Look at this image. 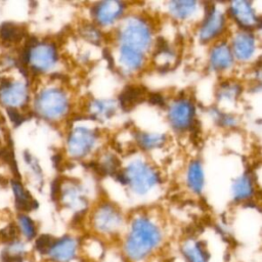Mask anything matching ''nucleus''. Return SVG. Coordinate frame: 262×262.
<instances>
[{
	"label": "nucleus",
	"instance_id": "f257e3e1",
	"mask_svg": "<svg viewBox=\"0 0 262 262\" xmlns=\"http://www.w3.org/2000/svg\"><path fill=\"white\" fill-rule=\"evenodd\" d=\"M160 241L161 233L151 222L146 219H137L126 242V253L132 260H141L159 245Z\"/></svg>",
	"mask_w": 262,
	"mask_h": 262
},
{
	"label": "nucleus",
	"instance_id": "f03ea898",
	"mask_svg": "<svg viewBox=\"0 0 262 262\" xmlns=\"http://www.w3.org/2000/svg\"><path fill=\"white\" fill-rule=\"evenodd\" d=\"M24 63L30 64L31 69L37 73L46 71L56 59L55 48L51 44L31 41L21 54Z\"/></svg>",
	"mask_w": 262,
	"mask_h": 262
},
{
	"label": "nucleus",
	"instance_id": "7ed1b4c3",
	"mask_svg": "<svg viewBox=\"0 0 262 262\" xmlns=\"http://www.w3.org/2000/svg\"><path fill=\"white\" fill-rule=\"evenodd\" d=\"M28 99V86L23 81L5 79L0 82V103L6 110H18L27 104Z\"/></svg>",
	"mask_w": 262,
	"mask_h": 262
},
{
	"label": "nucleus",
	"instance_id": "20e7f679",
	"mask_svg": "<svg viewBox=\"0 0 262 262\" xmlns=\"http://www.w3.org/2000/svg\"><path fill=\"white\" fill-rule=\"evenodd\" d=\"M36 112L46 118L53 119L58 117L66 108V99L56 89L42 91L36 99Z\"/></svg>",
	"mask_w": 262,
	"mask_h": 262
},
{
	"label": "nucleus",
	"instance_id": "39448f33",
	"mask_svg": "<svg viewBox=\"0 0 262 262\" xmlns=\"http://www.w3.org/2000/svg\"><path fill=\"white\" fill-rule=\"evenodd\" d=\"M77 243L70 236H63L53 241L46 256L53 262H69L76 255Z\"/></svg>",
	"mask_w": 262,
	"mask_h": 262
},
{
	"label": "nucleus",
	"instance_id": "423d86ee",
	"mask_svg": "<svg viewBox=\"0 0 262 262\" xmlns=\"http://www.w3.org/2000/svg\"><path fill=\"white\" fill-rule=\"evenodd\" d=\"M28 254V243L19 237L3 242L0 247V262H23Z\"/></svg>",
	"mask_w": 262,
	"mask_h": 262
},
{
	"label": "nucleus",
	"instance_id": "0eeeda50",
	"mask_svg": "<svg viewBox=\"0 0 262 262\" xmlns=\"http://www.w3.org/2000/svg\"><path fill=\"white\" fill-rule=\"evenodd\" d=\"M10 188L12 191L14 207L17 213L28 214L30 211L37 208L36 201L32 198L30 192L24 187L19 179H16V178L11 179Z\"/></svg>",
	"mask_w": 262,
	"mask_h": 262
},
{
	"label": "nucleus",
	"instance_id": "6e6552de",
	"mask_svg": "<svg viewBox=\"0 0 262 262\" xmlns=\"http://www.w3.org/2000/svg\"><path fill=\"white\" fill-rule=\"evenodd\" d=\"M19 238L27 243L34 241L38 236V229L35 221L26 213H17L13 221Z\"/></svg>",
	"mask_w": 262,
	"mask_h": 262
},
{
	"label": "nucleus",
	"instance_id": "1a4fd4ad",
	"mask_svg": "<svg viewBox=\"0 0 262 262\" xmlns=\"http://www.w3.org/2000/svg\"><path fill=\"white\" fill-rule=\"evenodd\" d=\"M23 30L20 27L11 23H5L0 26V41L4 44H12L18 42L23 38Z\"/></svg>",
	"mask_w": 262,
	"mask_h": 262
},
{
	"label": "nucleus",
	"instance_id": "9d476101",
	"mask_svg": "<svg viewBox=\"0 0 262 262\" xmlns=\"http://www.w3.org/2000/svg\"><path fill=\"white\" fill-rule=\"evenodd\" d=\"M192 114V107L191 105L187 104H178L173 110V121L174 124L178 127H185L189 124L190 117Z\"/></svg>",
	"mask_w": 262,
	"mask_h": 262
},
{
	"label": "nucleus",
	"instance_id": "9b49d317",
	"mask_svg": "<svg viewBox=\"0 0 262 262\" xmlns=\"http://www.w3.org/2000/svg\"><path fill=\"white\" fill-rule=\"evenodd\" d=\"M98 221L99 227L104 231H108L118 225L119 216L116 214V212L105 209L101 212Z\"/></svg>",
	"mask_w": 262,
	"mask_h": 262
},
{
	"label": "nucleus",
	"instance_id": "f8f14e48",
	"mask_svg": "<svg viewBox=\"0 0 262 262\" xmlns=\"http://www.w3.org/2000/svg\"><path fill=\"white\" fill-rule=\"evenodd\" d=\"M252 39L248 36H241L235 42V51L241 58H248L253 51Z\"/></svg>",
	"mask_w": 262,
	"mask_h": 262
},
{
	"label": "nucleus",
	"instance_id": "ddd939ff",
	"mask_svg": "<svg viewBox=\"0 0 262 262\" xmlns=\"http://www.w3.org/2000/svg\"><path fill=\"white\" fill-rule=\"evenodd\" d=\"M122 57L125 63L131 68L138 67L141 61V55L139 52L128 46L122 48Z\"/></svg>",
	"mask_w": 262,
	"mask_h": 262
},
{
	"label": "nucleus",
	"instance_id": "4468645a",
	"mask_svg": "<svg viewBox=\"0 0 262 262\" xmlns=\"http://www.w3.org/2000/svg\"><path fill=\"white\" fill-rule=\"evenodd\" d=\"M189 184L195 191H200L203 185V174L198 163H193L189 169Z\"/></svg>",
	"mask_w": 262,
	"mask_h": 262
},
{
	"label": "nucleus",
	"instance_id": "2eb2a0df",
	"mask_svg": "<svg viewBox=\"0 0 262 262\" xmlns=\"http://www.w3.org/2000/svg\"><path fill=\"white\" fill-rule=\"evenodd\" d=\"M53 241H54V237H52L51 235L41 234V235H38L34 239V247H35L36 251H38L40 254L46 255V253L48 252L49 248L51 247Z\"/></svg>",
	"mask_w": 262,
	"mask_h": 262
},
{
	"label": "nucleus",
	"instance_id": "dca6fc26",
	"mask_svg": "<svg viewBox=\"0 0 262 262\" xmlns=\"http://www.w3.org/2000/svg\"><path fill=\"white\" fill-rule=\"evenodd\" d=\"M213 59L216 67H219V68L226 67V64L230 62V56L226 48H218V50H215Z\"/></svg>",
	"mask_w": 262,
	"mask_h": 262
},
{
	"label": "nucleus",
	"instance_id": "f3484780",
	"mask_svg": "<svg viewBox=\"0 0 262 262\" xmlns=\"http://www.w3.org/2000/svg\"><path fill=\"white\" fill-rule=\"evenodd\" d=\"M183 255L188 262H207L202 257L195 247H186L183 249Z\"/></svg>",
	"mask_w": 262,
	"mask_h": 262
},
{
	"label": "nucleus",
	"instance_id": "a211bd4d",
	"mask_svg": "<svg viewBox=\"0 0 262 262\" xmlns=\"http://www.w3.org/2000/svg\"><path fill=\"white\" fill-rule=\"evenodd\" d=\"M235 194H236V198H246L247 195L250 194V191H251V185H250V182L248 179H243L241 181H238L236 187H235Z\"/></svg>",
	"mask_w": 262,
	"mask_h": 262
},
{
	"label": "nucleus",
	"instance_id": "6ab92c4d",
	"mask_svg": "<svg viewBox=\"0 0 262 262\" xmlns=\"http://www.w3.org/2000/svg\"><path fill=\"white\" fill-rule=\"evenodd\" d=\"M6 112H7V115H8V118H9V120L14 124V125H20L23 122H24V120H25V118H24V116L19 113V111L18 110H6Z\"/></svg>",
	"mask_w": 262,
	"mask_h": 262
},
{
	"label": "nucleus",
	"instance_id": "aec40b11",
	"mask_svg": "<svg viewBox=\"0 0 262 262\" xmlns=\"http://www.w3.org/2000/svg\"><path fill=\"white\" fill-rule=\"evenodd\" d=\"M148 99H149V101H150L151 103H154V104H159V105L163 104V97H162L159 93H151V94L149 95Z\"/></svg>",
	"mask_w": 262,
	"mask_h": 262
}]
</instances>
